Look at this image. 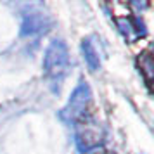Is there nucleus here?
<instances>
[{
  "instance_id": "5",
  "label": "nucleus",
  "mask_w": 154,
  "mask_h": 154,
  "mask_svg": "<svg viewBox=\"0 0 154 154\" xmlns=\"http://www.w3.org/2000/svg\"><path fill=\"white\" fill-rule=\"evenodd\" d=\"M114 21H116V24H118L121 35L125 36L130 43H132L133 40H137V38H140V36L146 35L144 24H142V23H140V19H137V17L125 16V17H116Z\"/></svg>"
},
{
  "instance_id": "6",
  "label": "nucleus",
  "mask_w": 154,
  "mask_h": 154,
  "mask_svg": "<svg viewBox=\"0 0 154 154\" xmlns=\"http://www.w3.org/2000/svg\"><path fill=\"white\" fill-rule=\"evenodd\" d=\"M82 52H83V59L87 66L90 68V71H97L100 68V57H99V52L95 49V45L92 43V40H83L82 42Z\"/></svg>"
},
{
  "instance_id": "7",
  "label": "nucleus",
  "mask_w": 154,
  "mask_h": 154,
  "mask_svg": "<svg viewBox=\"0 0 154 154\" xmlns=\"http://www.w3.org/2000/svg\"><path fill=\"white\" fill-rule=\"evenodd\" d=\"M140 73L144 75L147 85H151V75H152V59L149 54H142L140 57Z\"/></svg>"
},
{
  "instance_id": "3",
  "label": "nucleus",
  "mask_w": 154,
  "mask_h": 154,
  "mask_svg": "<svg viewBox=\"0 0 154 154\" xmlns=\"http://www.w3.org/2000/svg\"><path fill=\"white\" fill-rule=\"evenodd\" d=\"M102 137H104L102 128L90 116L75 125V142L82 152H88L92 149L99 147L102 144Z\"/></svg>"
},
{
  "instance_id": "4",
  "label": "nucleus",
  "mask_w": 154,
  "mask_h": 154,
  "mask_svg": "<svg viewBox=\"0 0 154 154\" xmlns=\"http://www.w3.org/2000/svg\"><path fill=\"white\" fill-rule=\"evenodd\" d=\"M50 26V17L43 11H35L29 9V12L23 14V29L21 33L24 36H33L38 35Z\"/></svg>"
},
{
  "instance_id": "2",
  "label": "nucleus",
  "mask_w": 154,
  "mask_h": 154,
  "mask_svg": "<svg viewBox=\"0 0 154 154\" xmlns=\"http://www.w3.org/2000/svg\"><path fill=\"white\" fill-rule=\"evenodd\" d=\"M69 66V52L63 40H54L45 50L43 71L49 78H61Z\"/></svg>"
},
{
  "instance_id": "1",
  "label": "nucleus",
  "mask_w": 154,
  "mask_h": 154,
  "mask_svg": "<svg viewBox=\"0 0 154 154\" xmlns=\"http://www.w3.org/2000/svg\"><path fill=\"white\" fill-rule=\"evenodd\" d=\"M92 104V92L87 82H80L78 87L73 90L68 104L63 107L61 111V118L69 123V125H76L78 121L88 118V109Z\"/></svg>"
}]
</instances>
